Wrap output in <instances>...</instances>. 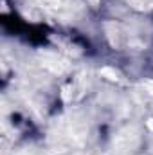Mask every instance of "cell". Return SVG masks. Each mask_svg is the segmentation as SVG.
Wrapping results in <instances>:
<instances>
[{
  "label": "cell",
  "instance_id": "4",
  "mask_svg": "<svg viewBox=\"0 0 153 155\" xmlns=\"http://www.w3.org/2000/svg\"><path fill=\"white\" fill-rule=\"evenodd\" d=\"M146 124H148V128L153 132V119H148V123H146Z\"/></svg>",
  "mask_w": 153,
  "mask_h": 155
},
{
  "label": "cell",
  "instance_id": "2",
  "mask_svg": "<svg viewBox=\"0 0 153 155\" xmlns=\"http://www.w3.org/2000/svg\"><path fill=\"white\" fill-rule=\"evenodd\" d=\"M101 76L106 78V79H110V81H117V79H119V72L114 71V69H110V67H103V69H101Z\"/></svg>",
  "mask_w": 153,
  "mask_h": 155
},
{
  "label": "cell",
  "instance_id": "1",
  "mask_svg": "<svg viewBox=\"0 0 153 155\" xmlns=\"http://www.w3.org/2000/svg\"><path fill=\"white\" fill-rule=\"evenodd\" d=\"M41 65L45 69H49L50 72H54V74H61L69 69V63L63 58H60L56 54H49V52L41 54Z\"/></svg>",
  "mask_w": 153,
  "mask_h": 155
},
{
  "label": "cell",
  "instance_id": "3",
  "mask_svg": "<svg viewBox=\"0 0 153 155\" xmlns=\"http://www.w3.org/2000/svg\"><path fill=\"white\" fill-rule=\"evenodd\" d=\"M144 88H146V90H148V92H150V94L153 96V79H148V81H144Z\"/></svg>",
  "mask_w": 153,
  "mask_h": 155
}]
</instances>
